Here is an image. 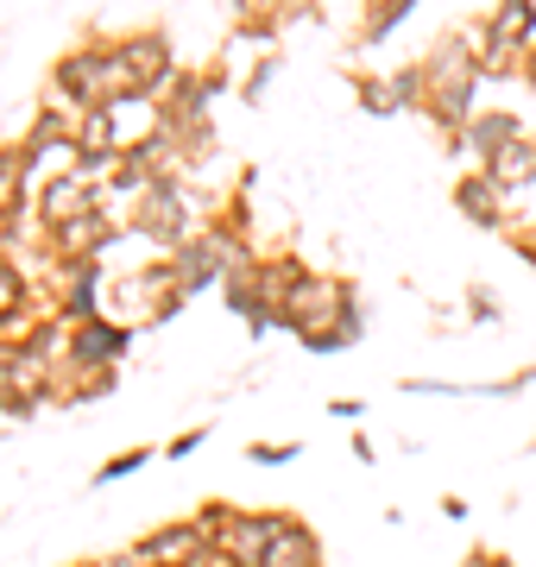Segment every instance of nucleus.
<instances>
[{"label":"nucleus","mask_w":536,"mask_h":567,"mask_svg":"<svg viewBox=\"0 0 536 567\" xmlns=\"http://www.w3.org/2000/svg\"><path fill=\"white\" fill-rule=\"evenodd\" d=\"M20 303V278H13V271H7V265H0V316H7V309Z\"/></svg>","instance_id":"obj_6"},{"label":"nucleus","mask_w":536,"mask_h":567,"mask_svg":"<svg viewBox=\"0 0 536 567\" xmlns=\"http://www.w3.org/2000/svg\"><path fill=\"white\" fill-rule=\"evenodd\" d=\"M126 347V334L121 328H83V341H76V353H83V360H114V353H121Z\"/></svg>","instance_id":"obj_4"},{"label":"nucleus","mask_w":536,"mask_h":567,"mask_svg":"<svg viewBox=\"0 0 536 567\" xmlns=\"http://www.w3.org/2000/svg\"><path fill=\"white\" fill-rule=\"evenodd\" d=\"M498 183L493 177H474V183H461V208H467V215H474V221H493L498 215Z\"/></svg>","instance_id":"obj_3"},{"label":"nucleus","mask_w":536,"mask_h":567,"mask_svg":"<svg viewBox=\"0 0 536 567\" xmlns=\"http://www.w3.org/2000/svg\"><path fill=\"white\" fill-rule=\"evenodd\" d=\"M184 548H196V529L171 524V529H158V536H145L140 555H145V561H171V555H184Z\"/></svg>","instance_id":"obj_1"},{"label":"nucleus","mask_w":536,"mask_h":567,"mask_svg":"<svg viewBox=\"0 0 536 567\" xmlns=\"http://www.w3.org/2000/svg\"><path fill=\"white\" fill-rule=\"evenodd\" d=\"M145 461V447H140V454H121V461H114V466H107V473H102V480H121V473H133V466H140Z\"/></svg>","instance_id":"obj_7"},{"label":"nucleus","mask_w":536,"mask_h":567,"mask_svg":"<svg viewBox=\"0 0 536 567\" xmlns=\"http://www.w3.org/2000/svg\"><path fill=\"white\" fill-rule=\"evenodd\" d=\"M13 203H20V158L7 152V158H0V215H7Z\"/></svg>","instance_id":"obj_5"},{"label":"nucleus","mask_w":536,"mask_h":567,"mask_svg":"<svg viewBox=\"0 0 536 567\" xmlns=\"http://www.w3.org/2000/svg\"><path fill=\"white\" fill-rule=\"evenodd\" d=\"M486 177H493V183H524V177H536V145H512V152H498Z\"/></svg>","instance_id":"obj_2"}]
</instances>
